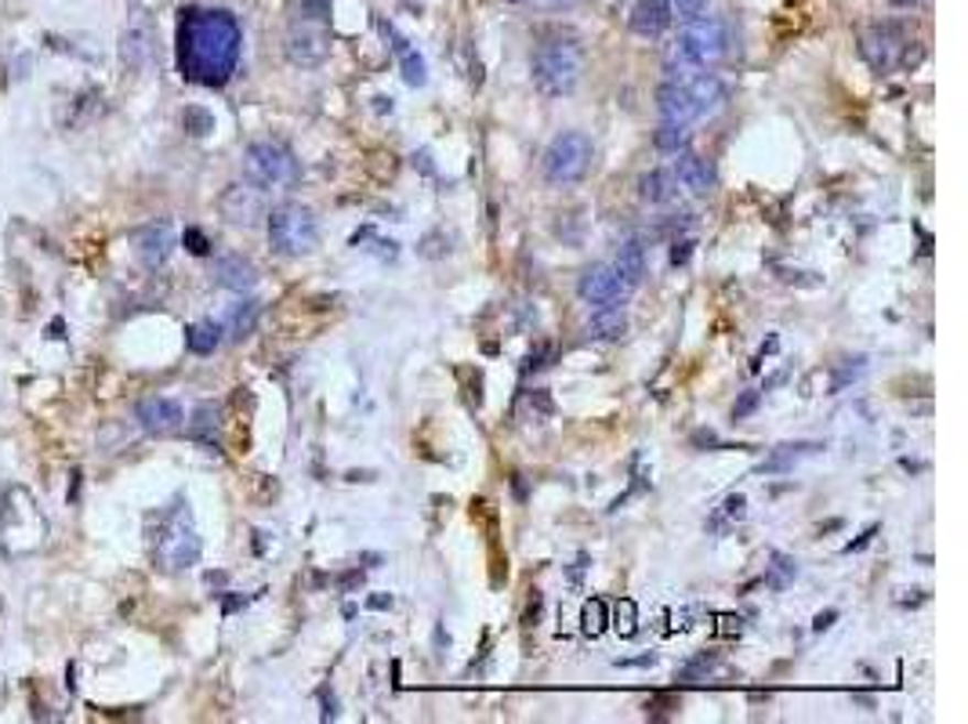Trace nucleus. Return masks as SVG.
I'll return each mask as SVG.
<instances>
[{
  "label": "nucleus",
  "instance_id": "2eb2a0df",
  "mask_svg": "<svg viewBox=\"0 0 968 724\" xmlns=\"http://www.w3.org/2000/svg\"><path fill=\"white\" fill-rule=\"evenodd\" d=\"M175 243H178V235L167 221H153V224H145L142 232H134V254H139L145 268L167 265V257L175 254Z\"/></svg>",
  "mask_w": 968,
  "mask_h": 724
},
{
  "label": "nucleus",
  "instance_id": "c756f323",
  "mask_svg": "<svg viewBox=\"0 0 968 724\" xmlns=\"http://www.w3.org/2000/svg\"><path fill=\"white\" fill-rule=\"evenodd\" d=\"M610 627L620 634V638H635V634H639V608H635L631 597H620V602L613 605Z\"/></svg>",
  "mask_w": 968,
  "mask_h": 724
},
{
  "label": "nucleus",
  "instance_id": "4468645a",
  "mask_svg": "<svg viewBox=\"0 0 968 724\" xmlns=\"http://www.w3.org/2000/svg\"><path fill=\"white\" fill-rule=\"evenodd\" d=\"M134 420L142 424L145 435H156V439H167V435H178L185 428V414L175 398H142L139 409H134Z\"/></svg>",
  "mask_w": 968,
  "mask_h": 724
},
{
  "label": "nucleus",
  "instance_id": "39448f33",
  "mask_svg": "<svg viewBox=\"0 0 968 724\" xmlns=\"http://www.w3.org/2000/svg\"><path fill=\"white\" fill-rule=\"evenodd\" d=\"M243 178L258 185L262 193H272V189H291V185H297V178H302V164H297V156L291 153L283 142H254L247 145L243 153Z\"/></svg>",
  "mask_w": 968,
  "mask_h": 724
},
{
  "label": "nucleus",
  "instance_id": "72a5a7b5",
  "mask_svg": "<svg viewBox=\"0 0 968 724\" xmlns=\"http://www.w3.org/2000/svg\"><path fill=\"white\" fill-rule=\"evenodd\" d=\"M707 4H711V0H667V8H672V19H678V22L700 19L704 11H707Z\"/></svg>",
  "mask_w": 968,
  "mask_h": 724
},
{
  "label": "nucleus",
  "instance_id": "bb28decb",
  "mask_svg": "<svg viewBox=\"0 0 968 724\" xmlns=\"http://www.w3.org/2000/svg\"><path fill=\"white\" fill-rule=\"evenodd\" d=\"M653 145L661 149V153H686L689 149V128H682V123H661V128L653 131Z\"/></svg>",
  "mask_w": 968,
  "mask_h": 724
},
{
  "label": "nucleus",
  "instance_id": "cd10ccee",
  "mask_svg": "<svg viewBox=\"0 0 968 724\" xmlns=\"http://www.w3.org/2000/svg\"><path fill=\"white\" fill-rule=\"evenodd\" d=\"M743 515H748V501H743L740 493H733V496H726V504L711 515V522H707V529H711V533H726L729 526H737V522H740Z\"/></svg>",
  "mask_w": 968,
  "mask_h": 724
},
{
  "label": "nucleus",
  "instance_id": "f03ea898",
  "mask_svg": "<svg viewBox=\"0 0 968 724\" xmlns=\"http://www.w3.org/2000/svg\"><path fill=\"white\" fill-rule=\"evenodd\" d=\"M729 55V26L722 19H689L667 47V73L711 69Z\"/></svg>",
  "mask_w": 968,
  "mask_h": 724
},
{
  "label": "nucleus",
  "instance_id": "9b49d317",
  "mask_svg": "<svg viewBox=\"0 0 968 724\" xmlns=\"http://www.w3.org/2000/svg\"><path fill=\"white\" fill-rule=\"evenodd\" d=\"M577 294H580V301L591 305V308H610V305H624L628 301L631 286L617 276L613 265H591L585 276H580Z\"/></svg>",
  "mask_w": 968,
  "mask_h": 724
},
{
  "label": "nucleus",
  "instance_id": "412c9836",
  "mask_svg": "<svg viewBox=\"0 0 968 724\" xmlns=\"http://www.w3.org/2000/svg\"><path fill=\"white\" fill-rule=\"evenodd\" d=\"M613 268H617V276L624 279L631 290H635V286L642 283V276H645V246L639 240H624L617 246Z\"/></svg>",
  "mask_w": 968,
  "mask_h": 724
},
{
  "label": "nucleus",
  "instance_id": "7ed1b4c3",
  "mask_svg": "<svg viewBox=\"0 0 968 724\" xmlns=\"http://www.w3.org/2000/svg\"><path fill=\"white\" fill-rule=\"evenodd\" d=\"M533 87L544 98H563L574 95L580 84V73H585V52L574 41H548L537 47L533 55Z\"/></svg>",
  "mask_w": 968,
  "mask_h": 724
},
{
  "label": "nucleus",
  "instance_id": "423d86ee",
  "mask_svg": "<svg viewBox=\"0 0 968 724\" xmlns=\"http://www.w3.org/2000/svg\"><path fill=\"white\" fill-rule=\"evenodd\" d=\"M591 139L580 131H566L558 134V139L544 149V160H541V174L548 185H574L588 174L591 167Z\"/></svg>",
  "mask_w": 968,
  "mask_h": 724
},
{
  "label": "nucleus",
  "instance_id": "c9c22d12",
  "mask_svg": "<svg viewBox=\"0 0 968 724\" xmlns=\"http://www.w3.org/2000/svg\"><path fill=\"white\" fill-rule=\"evenodd\" d=\"M759 403H762V392H743V398L733 406V417H737V420L751 417L754 409H759Z\"/></svg>",
  "mask_w": 968,
  "mask_h": 724
},
{
  "label": "nucleus",
  "instance_id": "a211bd4d",
  "mask_svg": "<svg viewBox=\"0 0 968 724\" xmlns=\"http://www.w3.org/2000/svg\"><path fill=\"white\" fill-rule=\"evenodd\" d=\"M672 22L675 19H672V8H667V0H639V4L631 8V30H635L639 36H650V41L664 36Z\"/></svg>",
  "mask_w": 968,
  "mask_h": 724
},
{
  "label": "nucleus",
  "instance_id": "2f4dec72",
  "mask_svg": "<svg viewBox=\"0 0 968 724\" xmlns=\"http://www.w3.org/2000/svg\"><path fill=\"white\" fill-rule=\"evenodd\" d=\"M182 123H185V131L196 134V139H207V134L215 131V117H210L204 106H189V109H185L182 112Z\"/></svg>",
  "mask_w": 968,
  "mask_h": 724
},
{
  "label": "nucleus",
  "instance_id": "20e7f679",
  "mask_svg": "<svg viewBox=\"0 0 968 724\" xmlns=\"http://www.w3.org/2000/svg\"><path fill=\"white\" fill-rule=\"evenodd\" d=\"M269 243L283 257H308L319 246V221L302 204H280L265 215Z\"/></svg>",
  "mask_w": 968,
  "mask_h": 724
},
{
  "label": "nucleus",
  "instance_id": "4c0bfd02",
  "mask_svg": "<svg viewBox=\"0 0 968 724\" xmlns=\"http://www.w3.org/2000/svg\"><path fill=\"white\" fill-rule=\"evenodd\" d=\"M874 536H878V526H867V529L860 533V540H852V544H846V547H841V555H856V551H863V547L871 544Z\"/></svg>",
  "mask_w": 968,
  "mask_h": 724
},
{
  "label": "nucleus",
  "instance_id": "f8f14e48",
  "mask_svg": "<svg viewBox=\"0 0 968 724\" xmlns=\"http://www.w3.org/2000/svg\"><path fill=\"white\" fill-rule=\"evenodd\" d=\"M656 109H661L664 123H682L689 128L693 120H700V106L689 91V80L682 73H672L661 87H656Z\"/></svg>",
  "mask_w": 968,
  "mask_h": 724
},
{
  "label": "nucleus",
  "instance_id": "4be33fe9",
  "mask_svg": "<svg viewBox=\"0 0 968 724\" xmlns=\"http://www.w3.org/2000/svg\"><path fill=\"white\" fill-rule=\"evenodd\" d=\"M639 196L645 199V204H672V199L678 196L675 171H650L639 182Z\"/></svg>",
  "mask_w": 968,
  "mask_h": 724
},
{
  "label": "nucleus",
  "instance_id": "ea45409f",
  "mask_svg": "<svg viewBox=\"0 0 968 724\" xmlns=\"http://www.w3.org/2000/svg\"><path fill=\"white\" fill-rule=\"evenodd\" d=\"M835 619H838V613H835V608H827V613H820V616H816L813 630H816V634H824V630H827V627H830V623H835Z\"/></svg>",
  "mask_w": 968,
  "mask_h": 724
},
{
  "label": "nucleus",
  "instance_id": "1a4fd4ad",
  "mask_svg": "<svg viewBox=\"0 0 968 724\" xmlns=\"http://www.w3.org/2000/svg\"><path fill=\"white\" fill-rule=\"evenodd\" d=\"M283 52H287V58L294 62V66L302 69H313V66H323L330 55V36H327V22H297V26L287 33V44H283Z\"/></svg>",
  "mask_w": 968,
  "mask_h": 724
},
{
  "label": "nucleus",
  "instance_id": "c85d7f7f",
  "mask_svg": "<svg viewBox=\"0 0 968 724\" xmlns=\"http://www.w3.org/2000/svg\"><path fill=\"white\" fill-rule=\"evenodd\" d=\"M606 627H610V608H606L602 597H588L585 608H580V630H585L588 638H599Z\"/></svg>",
  "mask_w": 968,
  "mask_h": 724
},
{
  "label": "nucleus",
  "instance_id": "e433bc0d",
  "mask_svg": "<svg viewBox=\"0 0 968 724\" xmlns=\"http://www.w3.org/2000/svg\"><path fill=\"white\" fill-rule=\"evenodd\" d=\"M185 246H189L193 254H207L210 251V243H207V235L200 232V229H185Z\"/></svg>",
  "mask_w": 968,
  "mask_h": 724
},
{
  "label": "nucleus",
  "instance_id": "6ab92c4d",
  "mask_svg": "<svg viewBox=\"0 0 968 724\" xmlns=\"http://www.w3.org/2000/svg\"><path fill=\"white\" fill-rule=\"evenodd\" d=\"M215 283L226 286V290H236V294L254 290L258 268L247 257H240V254H226V257L215 261Z\"/></svg>",
  "mask_w": 968,
  "mask_h": 724
},
{
  "label": "nucleus",
  "instance_id": "f257e3e1",
  "mask_svg": "<svg viewBox=\"0 0 968 724\" xmlns=\"http://www.w3.org/2000/svg\"><path fill=\"white\" fill-rule=\"evenodd\" d=\"M240 22L221 8H193L178 22V69L189 84L221 87L240 62Z\"/></svg>",
  "mask_w": 968,
  "mask_h": 724
},
{
  "label": "nucleus",
  "instance_id": "f704fd0d",
  "mask_svg": "<svg viewBox=\"0 0 968 724\" xmlns=\"http://www.w3.org/2000/svg\"><path fill=\"white\" fill-rule=\"evenodd\" d=\"M302 11L313 22H330V0H302Z\"/></svg>",
  "mask_w": 968,
  "mask_h": 724
},
{
  "label": "nucleus",
  "instance_id": "7c9ffc66",
  "mask_svg": "<svg viewBox=\"0 0 968 724\" xmlns=\"http://www.w3.org/2000/svg\"><path fill=\"white\" fill-rule=\"evenodd\" d=\"M769 561H773V566H769L765 583L773 586V591H784L787 583H794V577H798V561L780 555V551H773V558H769Z\"/></svg>",
  "mask_w": 968,
  "mask_h": 724
},
{
  "label": "nucleus",
  "instance_id": "f3484780",
  "mask_svg": "<svg viewBox=\"0 0 968 724\" xmlns=\"http://www.w3.org/2000/svg\"><path fill=\"white\" fill-rule=\"evenodd\" d=\"M675 182H678L686 193H693V196H707V193H715L718 174H715V167L707 164L704 156L682 153V156H678V164H675Z\"/></svg>",
  "mask_w": 968,
  "mask_h": 724
},
{
  "label": "nucleus",
  "instance_id": "0eeeda50",
  "mask_svg": "<svg viewBox=\"0 0 968 724\" xmlns=\"http://www.w3.org/2000/svg\"><path fill=\"white\" fill-rule=\"evenodd\" d=\"M200 551H204V544H200V533H196V526H193V515L185 507L171 511L167 526L156 536V561L167 572H182V569H189L200 561Z\"/></svg>",
  "mask_w": 968,
  "mask_h": 724
},
{
  "label": "nucleus",
  "instance_id": "ddd939ff",
  "mask_svg": "<svg viewBox=\"0 0 968 724\" xmlns=\"http://www.w3.org/2000/svg\"><path fill=\"white\" fill-rule=\"evenodd\" d=\"M218 207H221V215H226V221H232V224H243V229H251V224H258V221H262V218L269 215V207H265V193L258 189V185H251V182H243V185H229V189L221 193Z\"/></svg>",
  "mask_w": 968,
  "mask_h": 724
},
{
  "label": "nucleus",
  "instance_id": "aec40b11",
  "mask_svg": "<svg viewBox=\"0 0 968 724\" xmlns=\"http://www.w3.org/2000/svg\"><path fill=\"white\" fill-rule=\"evenodd\" d=\"M628 330V316L620 305H610V308H595V316L588 319L585 327V337L588 341H620Z\"/></svg>",
  "mask_w": 968,
  "mask_h": 724
},
{
  "label": "nucleus",
  "instance_id": "6e6552de",
  "mask_svg": "<svg viewBox=\"0 0 968 724\" xmlns=\"http://www.w3.org/2000/svg\"><path fill=\"white\" fill-rule=\"evenodd\" d=\"M860 55L874 73H892L896 66H903L907 55V33L892 22H878V26H867L860 33Z\"/></svg>",
  "mask_w": 968,
  "mask_h": 724
},
{
  "label": "nucleus",
  "instance_id": "473e14b6",
  "mask_svg": "<svg viewBox=\"0 0 968 724\" xmlns=\"http://www.w3.org/2000/svg\"><path fill=\"white\" fill-rule=\"evenodd\" d=\"M863 370H867V359H863V355H856V359H846V362H841L838 373H835V381H830V395H838L841 388H846V384L860 381V377H863Z\"/></svg>",
  "mask_w": 968,
  "mask_h": 724
},
{
  "label": "nucleus",
  "instance_id": "58836bf2",
  "mask_svg": "<svg viewBox=\"0 0 968 724\" xmlns=\"http://www.w3.org/2000/svg\"><path fill=\"white\" fill-rule=\"evenodd\" d=\"M689 254H693V243H689V240L675 243V246H672V265H686Z\"/></svg>",
  "mask_w": 968,
  "mask_h": 724
},
{
  "label": "nucleus",
  "instance_id": "393cba45",
  "mask_svg": "<svg viewBox=\"0 0 968 724\" xmlns=\"http://www.w3.org/2000/svg\"><path fill=\"white\" fill-rule=\"evenodd\" d=\"M218 428H221V409H218L215 403H204V406H196V414H193V420H189V431H193V439L215 442Z\"/></svg>",
  "mask_w": 968,
  "mask_h": 724
},
{
  "label": "nucleus",
  "instance_id": "5701e85b",
  "mask_svg": "<svg viewBox=\"0 0 968 724\" xmlns=\"http://www.w3.org/2000/svg\"><path fill=\"white\" fill-rule=\"evenodd\" d=\"M816 449H820V442H798V446H780L773 457L765 460L762 464V471L765 474H776V471H791L794 464H798L802 457H809V453H816Z\"/></svg>",
  "mask_w": 968,
  "mask_h": 724
},
{
  "label": "nucleus",
  "instance_id": "79ce46f5",
  "mask_svg": "<svg viewBox=\"0 0 968 724\" xmlns=\"http://www.w3.org/2000/svg\"><path fill=\"white\" fill-rule=\"evenodd\" d=\"M392 597H370V608H389Z\"/></svg>",
  "mask_w": 968,
  "mask_h": 724
},
{
  "label": "nucleus",
  "instance_id": "dca6fc26",
  "mask_svg": "<svg viewBox=\"0 0 968 724\" xmlns=\"http://www.w3.org/2000/svg\"><path fill=\"white\" fill-rule=\"evenodd\" d=\"M378 30L384 33V41L392 44V52H395V58H400V69H403V80L411 84V87H425V80H428V69H425V58H421L414 47H411V41H406V36L392 26V22H384V19H378Z\"/></svg>",
  "mask_w": 968,
  "mask_h": 724
},
{
  "label": "nucleus",
  "instance_id": "9d476101",
  "mask_svg": "<svg viewBox=\"0 0 968 724\" xmlns=\"http://www.w3.org/2000/svg\"><path fill=\"white\" fill-rule=\"evenodd\" d=\"M156 55V26L145 8H131V19L120 36V58L131 69H145Z\"/></svg>",
  "mask_w": 968,
  "mask_h": 724
},
{
  "label": "nucleus",
  "instance_id": "b1692460",
  "mask_svg": "<svg viewBox=\"0 0 968 724\" xmlns=\"http://www.w3.org/2000/svg\"><path fill=\"white\" fill-rule=\"evenodd\" d=\"M185 341H189V352H196V355H210V352H215V348L221 344V327H218V322H210V319L193 322L189 333H185Z\"/></svg>",
  "mask_w": 968,
  "mask_h": 724
},
{
  "label": "nucleus",
  "instance_id": "37998d69",
  "mask_svg": "<svg viewBox=\"0 0 968 724\" xmlns=\"http://www.w3.org/2000/svg\"><path fill=\"white\" fill-rule=\"evenodd\" d=\"M544 4H552V8H563V4H574V0H544Z\"/></svg>",
  "mask_w": 968,
  "mask_h": 724
},
{
  "label": "nucleus",
  "instance_id": "a878e982",
  "mask_svg": "<svg viewBox=\"0 0 968 724\" xmlns=\"http://www.w3.org/2000/svg\"><path fill=\"white\" fill-rule=\"evenodd\" d=\"M258 316H262V308H258V301L236 305V308H232V316H229V327H226L232 341H243V337H251L254 327H258Z\"/></svg>",
  "mask_w": 968,
  "mask_h": 724
},
{
  "label": "nucleus",
  "instance_id": "a19ab883",
  "mask_svg": "<svg viewBox=\"0 0 968 724\" xmlns=\"http://www.w3.org/2000/svg\"><path fill=\"white\" fill-rule=\"evenodd\" d=\"M693 442H697V446H715L718 439H715V431H697V435H693Z\"/></svg>",
  "mask_w": 968,
  "mask_h": 724
}]
</instances>
